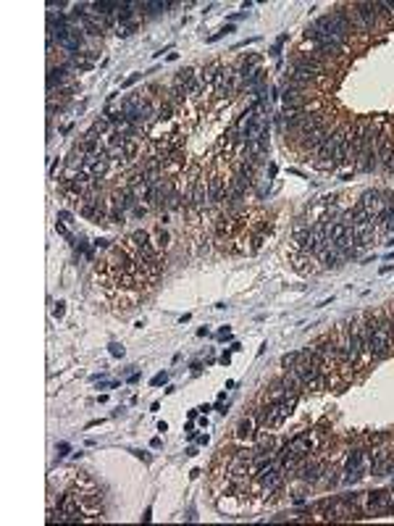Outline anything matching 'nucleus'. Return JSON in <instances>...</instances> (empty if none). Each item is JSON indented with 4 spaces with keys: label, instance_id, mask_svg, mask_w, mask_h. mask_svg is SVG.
Returning a JSON list of instances; mask_svg holds the SVG:
<instances>
[{
    "label": "nucleus",
    "instance_id": "obj_15",
    "mask_svg": "<svg viewBox=\"0 0 394 526\" xmlns=\"http://www.w3.org/2000/svg\"><path fill=\"white\" fill-rule=\"evenodd\" d=\"M378 221H384V229H394V206L384 208V213L378 216Z\"/></svg>",
    "mask_w": 394,
    "mask_h": 526
},
{
    "label": "nucleus",
    "instance_id": "obj_14",
    "mask_svg": "<svg viewBox=\"0 0 394 526\" xmlns=\"http://www.w3.org/2000/svg\"><path fill=\"white\" fill-rule=\"evenodd\" d=\"M132 16H134V11H132V3H121V8H118V21L126 26V21H132Z\"/></svg>",
    "mask_w": 394,
    "mask_h": 526
},
{
    "label": "nucleus",
    "instance_id": "obj_24",
    "mask_svg": "<svg viewBox=\"0 0 394 526\" xmlns=\"http://www.w3.org/2000/svg\"><path fill=\"white\" fill-rule=\"evenodd\" d=\"M58 221H63V224H74V221H71V213H69V211H58Z\"/></svg>",
    "mask_w": 394,
    "mask_h": 526
},
{
    "label": "nucleus",
    "instance_id": "obj_21",
    "mask_svg": "<svg viewBox=\"0 0 394 526\" xmlns=\"http://www.w3.org/2000/svg\"><path fill=\"white\" fill-rule=\"evenodd\" d=\"M166 382H169V374H166V371H163V374L153 376V382H150V384H153V387H160V384H166Z\"/></svg>",
    "mask_w": 394,
    "mask_h": 526
},
{
    "label": "nucleus",
    "instance_id": "obj_12",
    "mask_svg": "<svg viewBox=\"0 0 394 526\" xmlns=\"http://www.w3.org/2000/svg\"><path fill=\"white\" fill-rule=\"evenodd\" d=\"M339 260H342V255L334 250V247H331V250H329V253L321 258V263H323L326 269H337V266H339Z\"/></svg>",
    "mask_w": 394,
    "mask_h": 526
},
{
    "label": "nucleus",
    "instance_id": "obj_25",
    "mask_svg": "<svg viewBox=\"0 0 394 526\" xmlns=\"http://www.w3.org/2000/svg\"><path fill=\"white\" fill-rule=\"evenodd\" d=\"M140 79H142V74H132V76H129V79L124 82V87H132V84H137Z\"/></svg>",
    "mask_w": 394,
    "mask_h": 526
},
{
    "label": "nucleus",
    "instance_id": "obj_7",
    "mask_svg": "<svg viewBox=\"0 0 394 526\" xmlns=\"http://www.w3.org/2000/svg\"><path fill=\"white\" fill-rule=\"evenodd\" d=\"M205 184H208V197H210V203H223L226 195H229V182H226L221 174H213Z\"/></svg>",
    "mask_w": 394,
    "mask_h": 526
},
{
    "label": "nucleus",
    "instance_id": "obj_23",
    "mask_svg": "<svg viewBox=\"0 0 394 526\" xmlns=\"http://www.w3.org/2000/svg\"><path fill=\"white\" fill-rule=\"evenodd\" d=\"M111 355H113V358H124V347L113 342V345H111Z\"/></svg>",
    "mask_w": 394,
    "mask_h": 526
},
{
    "label": "nucleus",
    "instance_id": "obj_16",
    "mask_svg": "<svg viewBox=\"0 0 394 526\" xmlns=\"http://www.w3.org/2000/svg\"><path fill=\"white\" fill-rule=\"evenodd\" d=\"M297 358H300V353H286L284 358H281V368H284V371H289V368L297 363Z\"/></svg>",
    "mask_w": 394,
    "mask_h": 526
},
{
    "label": "nucleus",
    "instance_id": "obj_8",
    "mask_svg": "<svg viewBox=\"0 0 394 526\" xmlns=\"http://www.w3.org/2000/svg\"><path fill=\"white\" fill-rule=\"evenodd\" d=\"M321 471H323V466H321V460H305L302 463V469L297 471V476L302 479V482H308V484H315L318 479H321Z\"/></svg>",
    "mask_w": 394,
    "mask_h": 526
},
{
    "label": "nucleus",
    "instance_id": "obj_29",
    "mask_svg": "<svg viewBox=\"0 0 394 526\" xmlns=\"http://www.w3.org/2000/svg\"><path fill=\"white\" fill-rule=\"evenodd\" d=\"M384 168H389V171H394V156H391V158L384 163Z\"/></svg>",
    "mask_w": 394,
    "mask_h": 526
},
{
    "label": "nucleus",
    "instance_id": "obj_20",
    "mask_svg": "<svg viewBox=\"0 0 394 526\" xmlns=\"http://www.w3.org/2000/svg\"><path fill=\"white\" fill-rule=\"evenodd\" d=\"M229 32H234V26H223V29H221V32H216V35H213V37H210L208 42H216V40H221L223 35H229Z\"/></svg>",
    "mask_w": 394,
    "mask_h": 526
},
{
    "label": "nucleus",
    "instance_id": "obj_11",
    "mask_svg": "<svg viewBox=\"0 0 394 526\" xmlns=\"http://www.w3.org/2000/svg\"><path fill=\"white\" fill-rule=\"evenodd\" d=\"M237 437H239V440L255 437V424H252V419H242V421H239V426H237Z\"/></svg>",
    "mask_w": 394,
    "mask_h": 526
},
{
    "label": "nucleus",
    "instance_id": "obj_31",
    "mask_svg": "<svg viewBox=\"0 0 394 526\" xmlns=\"http://www.w3.org/2000/svg\"><path fill=\"white\" fill-rule=\"evenodd\" d=\"M208 440H210L208 434H200V437H197V442H200V445H208Z\"/></svg>",
    "mask_w": 394,
    "mask_h": 526
},
{
    "label": "nucleus",
    "instance_id": "obj_26",
    "mask_svg": "<svg viewBox=\"0 0 394 526\" xmlns=\"http://www.w3.org/2000/svg\"><path fill=\"white\" fill-rule=\"evenodd\" d=\"M368 440H371V445H381V442H386V434H371Z\"/></svg>",
    "mask_w": 394,
    "mask_h": 526
},
{
    "label": "nucleus",
    "instance_id": "obj_9",
    "mask_svg": "<svg viewBox=\"0 0 394 526\" xmlns=\"http://www.w3.org/2000/svg\"><path fill=\"white\" fill-rule=\"evenodd\" d=\"M255 440H257V445H255V458H257V455H271V453H274L276 440L271 437V434H266V431H255Z\"/></svg>",
    "mask_w": 394,
    "mask_h": 526
},
{
    "label": "nucleus",
    "instance_id": "obj_1",
    "mask_svg": "<svg viewBox=\"0 0 394 526\" xmlns=\"http://www.w3.org/2000/svg\"><path fill=\"white\" fill-rule=\"evenodd\" d=\"M297 400L300 397H289V400H281V403H268L266 408H260L255 413L257 424H260L263 429H279L286 419H289V413L294 411Z\"/></svg>",
    "mask_w": 394,
    "mask_h": 526
},
{
    "label": "nucleus",
    "instance_id": "obj_17",
    "mask_svg": "<svg viewBox=\"0 0 394 526\" xmlns=\"http://www.w3.org/2000/svg\"><path fill=\"white\" fill-rule=\"evenodd\" d=\"M108 127H111V121H108V119H97V121L92 124V132L103 134V132H108Z\"/></svg>",
    "mask_w": 394,
    "mask_h": 526
},
{
    "label": "nucleus",
    "instance_id": "obj_28",
    "mask_svg": "<svg viewBox=\"0 0 394 526\" xmlns=\"http://www.w3.org/2000/svg\"><path fill=\"white\" fill-rule=\"evenodd\" d=\"M145 213H147V208H145V206H137V208H134V216H140V219H142Z\"/></svg>",
    "mask_w": 394,
    "mask_h": 526
},
{
    "label": "nucleus",
    "instance_id": "obj_19",
    "mask_svg": "<svg viewBox=\"0 0 394 526\" xmlns=\"http://www.w3.org/2000/svg\"><path fill=\"white\" fill-rule=\"evenodd\" d=\"M63 313H66V303H55L53 316H55V318H63Z\"/></svg>",
    "mask_w": 394,
    "mask_h": 526
},
{
    "label": "nucleus",
    "instance_id": "obj_10",
    "mask_svg": "<svg viewBox=\"0 0 394 526\" xmlns=\"http://www.w3.org/2000/svg\"><path fill=\"white\" fill-rule=\"evenodd\" d=\"M363 460H366V453L363 450H352L344 460V471H355V469H363Z\"/></svg>",
    "mask_w": 394,
    "mask_h": 526
},
{
    "label": "nucleus",
    "instance_id": "obj_4",
    "mask_svg": "<svg viewBox=\"0 0 394 526\" xmlns=\"http://www.w3.org/2000/svg\"><path fill=\"white\" fill-rule=\"evenodd\" d=\"M239 79H242V76L237 74V69H232V66H221V71H218V76H216V82H213L216 98L229 100L234 92H237V87H239Z\"/></svg>",
    "mask_w": 394,
    "mask_h": 526
},
{
    "label": "nucleus",
    "instance_id": "obj_6",
    "mask_svg": "<svg viewBox=\"0 0 394 526\" xmlns=\"http://www.w3.org/2000/svg\"><path fill=\"white\" fill-rule=\"evenodd\" d=\"M360 206L366 208L373 219H378V216L384 213V208H386V206H384V197H381V190H366V192L360 195Z\"/></svg>",
    "mask_w": 394,
    "mask_h": 526
},
{
    "label": "nucleus",
    "instance_id": "obj_30",
    "mask_svg": "<svg viewBox=\"0 0 394 526\" xmlns=\"http://www.w3.org/2000/svg\"><path fill=\"white\" fill-rule=\"evenodd\" d=\"M160 445H163V442H160V437H155L153 442H150V447H155V450H158V447H160Z\"/></svg>",
    "mask_w": 394,
    "mask_h": 526
},
{
    "label": "nucleus",
    "instance_id": "obj_3",
    "mask_svg": "<svg viewBox=\"0 0 394 526\" xmlns=\"http://www.w3.org/2000/svg\"><path fill=\"white\" fill-rule=\"evenodd\" d=\"M394 503V494L386 489H376V492H363V513L366 516H381L389 513V505Z\"/></svg>",
    "mask_w": 394,
    "mask_h": 526
},
{
    "label": "nucleus",
    "instance_id": "obj_13",
    "mask_svg": "<svg viewBox=\"0 0 394 526\" xmlns=\"http://www.w3.org/2000/svg\"><path fill=\"white\" fill-rule=\"evenodd\" d=\"M174 119V105H169V103H160L158 105V121H171Z\"/></svg>",
    "mask_w": 394,
    "mask_h": 526
},
{
    "label": "nucleus",
    "instance_id": "obj_22",
    "mask_svg": "<svg viewBox=\"0 0 394 526\" xmlns=\"http://www.w3.org/2000/svg\"><path fill=\"white\" fill-rule=\"evenodd\" d=\"M166 245H169V231L160 229V231H158V247H166Z\"/></svg>",
    "mask_w": 394,
    "mask_h": 526
},
{
    "label": "nucleus",
    "instance_id": "obj_2",
    "mask_svg": "<svg viewBox=\"0 0 394 526\" xmlns=\"http://www.w3.org/2000/svg\"><path fill=\"white\" fill-rule=\"evenodd\" d=\"M289 371H294V374L302 379V384H305V390L321 392V390H326V387H329V382L323 379V374H321V371H318V366L310 361V355H308L305 350H300V358H297V363H294Z\"/></svg>",
    "mask_w": 394,
    "mask_h": 526
},
{
    "label": "nucleus",
    "instance_id": "obj_27",
    "mask_svg": "<svg viewBox=\"0 0 394 526\" xmlns=\"http://www.w3.org/2000/svg\"><path fill=\"white\" fill-rule=\"evenodd\" d=\"M66 453H69V445H66V442H60V445H58V455H60V458H63Z\"/></svg>",
    "mask_w": 394,
    "mask_h": 526
},
{
    "label": "nucleus",
    "instance_id": "obj_5",
    "mask_svg": "<svg viewBox=\"0 0 394 526\" xmlns=\"http://www.w3.org/2000/svg\"><path fill=\"white\" fill-rule=\"evenodd\" d=\"M373 150H376V161H381V163H386L394 156V137H391L389 127L384 132H378L376 142H373Z\"/></svg>",
    "mask_w": 394,
    "mask_h": 526
},
{
    "label": "nucleus",
    "instance_id": "obj_18",
    "mask_svg": "<svg viewBox=\"0 0 394 526\" xmlns=\"http://www.w3.org/2000/svg\"><path fill=\"white\" fill-rule=\"evenodd\" d=\"M134 29H137V24H126V26H118V32H116V35H118V37H129V35L134 32Z\"/></svg>",
    "mask_w": 394,
    "mask_h": 526
}]
</instances>
